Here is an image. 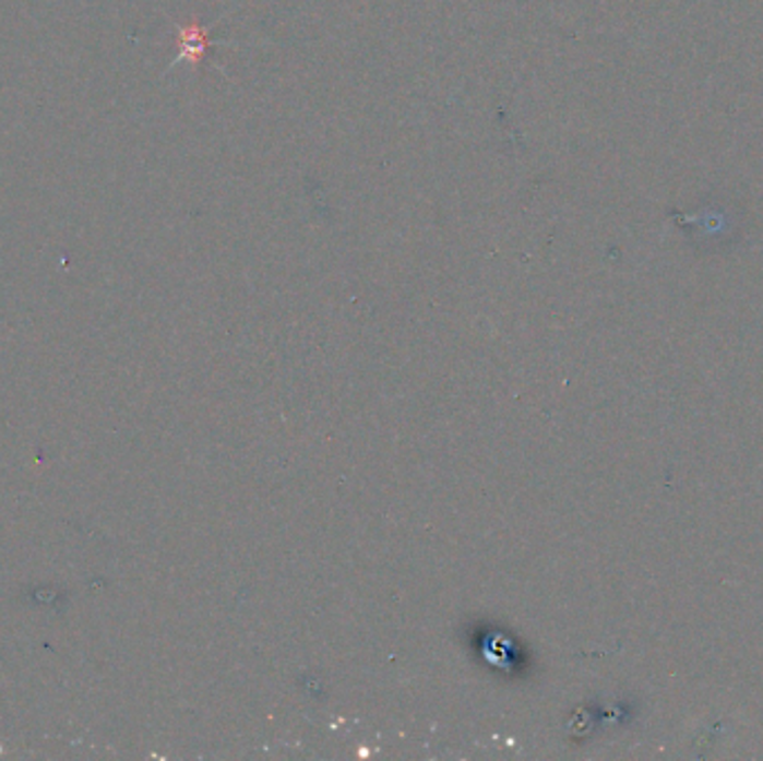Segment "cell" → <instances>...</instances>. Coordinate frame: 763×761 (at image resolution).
I'll return each mask as SVG.
<instances>
[{
	"mask_svg": "<svg viewBox=\"0 0 763 761\" xmlns=\"http://www.w3.org/2000/svg\"><path fill=\"white\" fill-rule=\"evenodd\" d=\"M172 25H175V29H177L179 49H177V57H175L172 63L168 66L166 74L172 72V70H175L177 66H181V63H188V66H192V68H199V66L203 63V59H206L208 49H211L213 45H219V43H215V40L211 38V32H213V27H215L217 23H213V25H201V23L192 21V23H186V25H183V23L172 21Z\"/></svg>",
	"mask_w": 763,
	"mask_h": 761,
	"instance_id": "cell-1",
	"label": "cell"
}]
</instances>
